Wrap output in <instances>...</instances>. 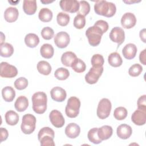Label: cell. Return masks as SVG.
<instances>
[{"instance_id":"1","label":"cell","mask_w":146,"mask_h":146,"mask_svg":"<svg viewBox=\"0 0 146 146\" xmlns=\"http://www.w3.org/2000/svg\"><path fill=\"white\" fill-rule=\"evenodd\" d=\"M94 10L96 14L106 17H113L116 11L115 5L107 1H97L94 5Z\"/></svg>"},{"instance_id":"2","label":"cell","mask_w":146,"mask_h":146,"mask_svg":"<svg viewBox=\"0 0 146 146\" xmlns=\"http://www.w3.org/2000/svg\"><path fill=\"white\" fill-rule=\"evenodd\" d=\"M33 102V110L38 114L43 113L47 109V98L43 92L34 93L31 98Z\"/></svg>"},{"instance_id":"3","label":"cell","mask_w":146,"mask_h":146,"mask_svg":"<svg viewBox=\"0 0 146 146\" xmlns=\"http://www.w3.org/2000/svg\"><path fill=\"white\" fill-rule=\"evenodd\" d=\"M54 131L48 127H45L40 129L38 134V139L42 146H54Z\"/></svg>"},{"instance_id":"4","label":"cell","mask_w":146,"mask_h":146,"mask_svg":"<svg viewBox=\"0 0 146 146\" xmlns=\"http://www.w3.org/2000/svg\"><path fill=\"white\" fill-rule=\"evenodd\" d=\"M103 34L102 30L95 25L88 27L86 31V35L88 38L89 44L94 47L100 44Z\"/></svg>"},{"instance_id":"5","label":"cell","mask_w":146,"mask_h":146,"mask_svg":"<svg viewBox=\"0 0 146 146\" xmlns=\"http://www.w3.org/2000/svg\"><path fill=\"white\" fill-rule=\"evenodd\" d=\"M80 107V101L79 98L75 96L70 97L68 101L65 108L66 115L70 118L76 117L79 113Z\"/></svg>"},{"instance_id":"6","label":"cell","mask_w":146,"mask_h":146,"mask_svg":"<svg viewBox=\"0 0 146 146\" xmlns=\"http://www.w3.org/2000/svg\"><path fill=\"white\" fill-rule=\"evenodd\" d=\"M36 121V118L33 115L27 113L23 115L21 125L22 132L27 135L32 133L35 129Z\"/></svg>"},{"instance_id":"7","label":"cell","mask_w":146,"mask_h":146,"mask_svg":"<svg viewBox=\"0 0 146 146\" xmlns=\"http://www.w3.org/2000/svg\"><path fill=\"white\" fill-rule=\"evenodd\" d=\"M112 104L110 100L107 98L101 99L98 104L96 113L100 119H105L108 117L111 113Z\"/></svg>"},{"instance_id":"8","label":"cell","mask_w":146,"mask_h":146,"mask_svg":"<svg viewBox=\"0 0 146 146\" xmlns=\"http://www.w3.org/2000/svg\"><path fill=\"white\" fill-rule=\"evenodd\" d=\"M17 74L18 70L15 66L5 62H2L1 63L0 75L1 77L12 78L16 76Z\"/></svg>"},{"instance_id":"9","label":"cell","mask_w":146,"mask_h":146,"mask_svg":"<svg viewBox=\"0 0 146 146\" xmlns=\"http://www.w3.org/2000/svg\"><path fill=\"white\" fill-rule=\"evenodd\" d=\"M103 67H92L88 73L85 75L86 82L90 84H95L99 80L100 76L103 72Z\"/></svg>"},{"instance_id":"10","label":"cell","mask_w":146,"mask_h":146,"mask_svg":"<svg viewBox=\"0 0 146 146\" xmlns=\"http://www.w3.org/2000/svg\"><path fill=\"white\" fill-rule=\"evenodd\" d=\"M60 7L64 11L74 13L79 9V2L76 0H62L59 2Z\"/></svg>"},{"instance_id":"11","label":"cell","mask_w":146,"mask_h":146,"mask_svg":"<svg viewBox=\"0 0 146 146\" xmlns=\"http://www.w3.org/2000/svg\"><path fill=\"white\" fill-rule=\"evenodd\" d=\"M109 36L112 42L117 43L119 47L124 41L125 33L123 29L121 27H115L111 30Z\"/></svg>"},{"instance_id":"12","label":"cell","mask_w":146,"mask_h":146,"mask_svg":"<svg viewBox=\"0 0 146 146\" xmlns=\"http://www.w3.org/2000/svg\"><path fill=\"white\" fill-rule=\"evenodd\" d=\"M54 41L58 47L60 48H64L68 45L70 38L67 33L65 31H60L55 35Z\"/></svg>"},{"instance_id":"13","label":"cell","mask_w":146,"mask_h":146,"mask_svg":"<svg viewBox=\"0 0 146 146\" xmlns=\"http://www.w3.org/2000/svg\"><path fill=\"white\" fill-rule=\"evenodd\" d=\"M49 118L51 124L56 128H61L64 124V117L62 113L56 110H54L50 112Z\"/></svg>"},{"instance_id":"14","label":"cell","mask_w":146,"mask_h":146,"mask_svg":"<svg viewBox=\"0 0 146 146\" xmlns=\"http://www.w3.org/2000/svg\"><path fill=\"white\" fill-rule=\"evenodd\" d=\"M136 23V17L132 13H125L121 18V25L124 29H131L135 26Z\"/></svg>"},{"instance_id":"15","label":"cell","mask_w":146,"mask_h":146,"mask_svg":"<svg viewBox=\"0 0 146 146\" xmlns=\"http://www.w3.org/2000/svg\"><path fill=\"white\" fill-rule=\"evenodd\" d=\"M51 98L58 102H63L67 96L66 91L60 87H55L52 88L50 91Z\"/></svg>"},{"instance_id":"16","label":"cell","mask_w":146,"mask_h":146,"mask_svg":"<svg viewBox=\"0 0 146 146\" xmlns=\"http://www.w3.org/2000/svg\"><path fill=\"white\" fill-rule=\"evenodd\" d=\"M132 121L137 125H143L146 122V111L136 110L131 116Z\"/></svg>"},{"instance_id":"17","label":"cell","mask_w":146,"mask_h":146,"mask_svg":"<svg viewBox=\"0 0 146 146\" xmlns=\"http://www.w3.org/2000/svg\"><path fill=\"white\" fill-rule=\"evenodd\" d=\"M132 129L130 125L126 124H122L117 128L116 133L117 136L121 139H127L132 135Z\"/></svg>"},{"instance_id":"18","label":"cell","mask_w":146,"mask_h":146,"mask_svg":"<svg viewBox=\"0 0 146 146\" xmlns=\"http://www.w3.org/2000/svg\"><path fill=\"white\" fill-rule=\"evenodd\" d=\"M80 132V127L74 123L68 124L65 128V134L67 137L71 139L77 137Z\"/></svg>"},{"instance_id":"19","label":"cell","mask_w":146,"mask_h":146,"mask_svg":"<svg viewBox=\"0 0 146 146\" xmlns=\"http://www.w3.org/2000/svg\"><path fill=\"white\" fill-rule=\"evenodd\" d=\"M137 47L135 44H127L122 50V54L127 59H132L136 56L137 53Z\"/></svg>"},{"instance_id":"20","label":"cell","mask_w":146,"mask_h":146,"mask_svg":"<svg viewBox=\"0 0 146 146\" xmlns=\"http://www.w3.org/2000/svg\"><path fill=\"white\" fill-rule=\"evenodd\" d=\"M19 12L16 7H9L6 9L4 13L5 19L9 22H14L16 21L18 18Z\"/></svg>"},{"instance_id":"21","label":"cell","mask_w":146,"mask_h":146,"mask_svg":"<svg viewBox=\"0 0 146 146\" xmlns=\"http://www.w3.org/2000/svg\"><path fill=\"white\" fill-rule=\"evenodd\" d=\"M113 133L112 127L110 125H103L98 129V135L100 139L103 141L108 139Z\"/></svg>"},{"instance_id":"22","label":"cell","mask_w":146,"mask_h":146,"mask_svg":"<svg viewBox=\"0 0 146 146\" xmlns=\"http://www.w3.org/2000/svg\"><path fill=\"white\" fill-rule=\"evenodd\" d=\"M37 5L35 0H25L23 2V10L27 15H33L36 11Z\"/></svg>"},{"instance_id":"23","label":"cell","mask_w":146,"mask_h":146,"mask_svg":"<svg viewBox=\"0 0 146 146\" xmlns=\"http://www.w3.org/2000/svg\"><path fill=\"white\" fill-rule=\"evenodd\" d=\"M77 58L75 53L71 51L64 52L61 56L62 63L66 67H71L73 62Z\"/></svg>"},{"instance_id":"24","label":"cell","mask_w":146,"mask_h":146,"mask_svg":"<svg viewBox=\"0 0 146 146\" xmlns=\"http://www.w3.org/2000/svg\"><path fill=\"white\" fill-rule=\"evenodd\" d=\"M28 106L29 100L27 98L24 96H19L14 103V107L18 112H23L25 111Z\"/></svg>"},{"instance_id":"25","label":"cell","mask_w":146,"mask_h":146,"mask_svg":"<svg viewBox=\"0 0 146 146\" xmlns=\"http://www.w3.org/2000/svg\"><path fill=\"white\" fill-rule=\"evenodd\" d=\"M108 62L110 66L117 67L120 66L123 63V60L120 54L117 52L111 53L108 57Z\"/></svg>"},{"instance_id":"26","label":"cell","mask_w":146,"mask_h":146,"mask_svg":"<svg viewBox=\"0 0 146 146\" xmlns=\"http://www.w3.org/2000/svg\"><path fill=\"white\" fill-rule=\"evenodd\" d=\"M2 96L5 101L7 102H11L15 98V90L11 86L5 87L2 90Z\"/></svg>"},{"instance_id":"27","label":"cell","mask_w":146,"mask_h":146,"mask_svg":"<svg viewBox=\"0 0 146 146\" xmlns=\"http://www.w3.org/2000/svg\"><path fill=\"white\" fill-rule=\"evenodd\" d=\"M25 42L27 47L34 48L39 44V38L35 34L29 33L26 35L25 38Z\"/></svg>"},{"instance_id":"28","label":"cell","mask_w":146,"mask_h":146,"mask_svg":"<svg viewBox=\"0 0 146 146\" xmlns=\"http://www.w3.org/2000/svg\"><path fill=\"white\" fill-rule=\"evenodd\" d=\"M5 118L6 123L10 125H15L19 121L18 114L13 110L7 111L5 113Z\"/></svg>"},{"instance_id":"29","label":"cell","mask_w":146,"mask_h":146,"mask_svg":"<svg viewBox=\"0 0 146 146\" xmlns=\"http://www.w3.org/2000/svg\"><path fill=\"white\" fill-rule=\"evenodd\" d=\"M40 53L42 57L46 59H50L54 55V50L51 44L48 43L43 44L40 48Z\"/></svg>"},{"instance_id":"30","label":"cell","mask_w":146,"mask_h":146,"mask_svg":"<svg viewBox=\"0 0 146 146\" xmlns=\"http://www.w3.org/2000/svg\"><path fill=\"white\" fill-rule=\"evenodd\" d=\"M37 70L39 73L44 75H48L51 72V66L48 62L41 60L37 64Z\"/></svg>"},{"instance_id":"31","label":"cell","mask_w":146,"mask_h":146,"mask_svg":"<svg viewBox=\"0 0 146 146\" xmlns=\"http://www.w3.org/2000/svg\"><path fill=\"white\" fill-rule=\"evenodd\" d=\"M39 19L43 22H48L52 18V13L48 8H42L38 14Z\"/></svg>"},{"instance_id":"32","label":"cell","mask_w":146,"mask_h":146,"mask_svg":"<svg viewBox=\"0 0 146 146\" xmlns=\"http://www.w3.org/2000/svg\"><path fill=\"white\" fill-rule=\"evenodd\" d=\"M1 56L5 58L11 56L14 52L13 46L9 43H4L0 46Z\"/></svg>"},{"instance_id":"33","label":"cell","mask_w":146,"mask_h":146,"mask_svg":"<svg viewBox=\"0 0 146 146\" xmlns=\"http://www.w3.org/2000/svg\"><path fill=\"white\" fill-rule=\"evenodd\" d=\"M71 67L72 70L77 73L83 72L86 70V68L85 63L82 60L78 58L73 62Z\"/></svg>"},{"instance_id":"34","label":"cell","mask_w":146,"mask_h":146,"mask_svg":"<svg viewBox=\"0 0 146 146\" xmlns=\"http://www.w3.org/2000/svg\"><path fill=\"white\" fill-rule=\"evenodd\" d=\"M98 128H93L90 129L87 134V137L90 141L96 144H99L102 141L98 136Z\"/></svg>"},{"instance_id":"35","label":"cell","mask_w":146,"mask_h":146,"mask_svg":"<svg viewBox=\"0 0 146 146\" xmlns=\"http://www.w3.org/2000/svg\"><path fill=\"white\" fill-rule=\"evenodd\" d=\"M70 75V72L67 68L60 67L56 70L54 72L55 77L60 80H64L67 79Z\"/></svg>"},{"instance_id":"36","label":"cell","mask_w":146,"mask_h":146,"mask_svg":"<svg viewBox=\"0 0 146 146\" xmlns=\"http://www.w3.org/2000/svg\"><path fill=\"white\" fill-rule=\"evenodd\" d=\"M128 114L127 110L123 107H119L115 108L113 112L114 117L118 120H122L125 119Z\"/></svg>"},{"instance_id":"37","label":"cell","mask_w":146,"mask_h":146,"mask_svg":"<svg viewBox=\"0 0 146 146\" xmlns=\"http://www.w3.org/2000/svg\"><path fill=\"white\" fill-rule=\"evenodd\" d=\"M70 17L68 14L63 12L59 13L56 17V21L58 25L61 26H67L70 22Z\"/></svg>"},{"instance_id":"38","label":"cell","mask_w":146,"mask_h":146,"mask_svg":"<svg viewBox=\"0 0 146 146\" xmlns=\"http://www.w3.org/2000/svg\"><path fill=\"white\" fill-rule=\"evenodd\" d=\"M91 62L93 67H101L104 62V58L100 54H95L92 56Z\"/></svg>"},{"instance_id":"39","label":"cell","mask_w":146,"mask_h":146,"mask_svg":"<svg viewBox=\"0 0 146 146\" xmlns=\"http://www.w3.org/2000/svg\"><path fill=\"white\" fill-rule=\"evenodd\" d=\"M79 9L78 11V14H80L85 17L90 11V5L89 3L86 1H79Z\"/></svg>"},{"instance_id":"40","label":"cell","mask_w":146,"mask_h":146,"mask_svg":"<svg viewBox=\"0 0 146 146\" xmlns=\"http://www.w3.org/2000/svg\"><path fill=\"white\" fill-rule=\"evenodd\" d=\"M86 25L85 17L80 14H77L74 19V26L78 29H83Z\"/></svg>"},{"instance_id":"41","label":"cell","mask_w":146,"mask_h":146,"mask_svg":"<svg viewBox=\"0 0 146 146\" xmlns=\"http://www.w3.org/2000/svg\"><path fill=\"white\" fill-rule=\"evenodd\" d=\"M143 71V67L140 64H134L130 67L128 70V74L132 77L139 76Z\"/></svg>"},{"instance_id":"42","label":"cell","mask_w":146,"mask_h":146,"mask_svg":"<svg viewBox=\"0 0 146 146\" xmlns=\"http://www.w3.org/2000/svg\"><path fill=\"white\" fill-rule=\"evenodd\" d=\"M14 87L18 90L25 89L28 86V80L25 77H20L14 82Z\"/></svg>"},{"instance_id":"43","label":"cell","mask_w":146,"mask_h":146,"mask_svg":"<svg viewBox=\"0 0 146 146\" xmlns=\"http://www.w3.org/2000/svg\"><path fill=\"white\" fill-rule=\"evenodd\" d=\"M40 34L43 39L46 40H50L53 38L54 31L51 27H45L42 30Z\"/></svg>"},{"instance_id":"44","label":"cell","mask_w":146,"mask_h":146,"mask_svg":"<svg viewBox=\"0 0 146 146\" xmlns=\"http://www.w3.org/2000/svg\"><path fill=\"white\" fill-rule=\"evenodd\" d=\"M137 108L140 110L146 111V95L141 96L137 100Z\"/></svg>"},{"instance_id":"45","label":"cell","mask_w":146,"mask_h":146,"mask_svg":"<svg viewBox=\"0 0 146 146\" xmlns=\"http://www.w3.org/2000/svg\"><path fill=\"white\" fill-rule=\"evenodd\" d=\"M94 25L99 27L102 30L103 34L107 31V30H108V27H109L108 23L106 21H103V20H98V21H97L95 23Z\"/></svg>"},{"instance_id":"46","label":"cell","mask_w":146,"mask_h":146,"mask_svg":"<svg viewBox=\"0 0 146 146\" xmlns=\"http://www.w3.org/2000/svg\"><path fill=\"white\" fill-rule=\"evenodd\" d=\"M9 136V133L7 130L3 127L0 128V142L2 143V141L6 140L7 139Z\"/></svg>"},{"instance_id":"47","label":"cell","mask_w":146,"mask_h":146,"mask_svg":"<svg viewBox=\"0 0 146 146\" xmlns=\"http://www.w3.org/2000/svg\"><path fill=\"white\" fill-rule=\"evenodd\" d=\"M146 49H144L142 51L140 52V55H139V59H140V62L144 65L146 64V62H145V54H146Z\"/></svg>"},{"instance_id":"48","label":"cell","mask_w":146,"mask_h":146,"mask_svg":"<svg viewBox=\"0 0 146 146\" xmlns=\"http://www.w3.org/2000/svg\"><path fill=\"white\" fill-rule=\"evenodd\" d=\"M139 35H140V38L141 40L143 42L145 43L146 42V41H145V29H143V30H141L140 31Z\"/></svg>"},{"instance_id":"49","label":"cell","mask_w":146,"mask_h":146,"mask_svg":"<svg viewBox=\"0 0 146 146\" xmlns=\"http://www.w3.org/2000/svg\"><path fill=\"white\" fill-rule=\"evenodd\" d=\"M1 42H0V44H1H1H3V42H4L5 40V36L4 35V34H3L2 32H1Z\"/></svg>"},{"instance_id":"50","label":"cell","mask_w":146,"mask_h":146,"mask_svg":"<svg viewBox=\"0 0 146 146\" xmlns=\"http://www.w3.org/2000/svg\"><path fill=\"white\" fill-rule=\"evenodd\" d=\"M53 1H41V2L43 3H51Z\"/></svg>"}]
</instances>
